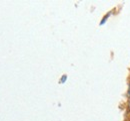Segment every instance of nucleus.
<instances>
[{
    "label": "nucleus",
    "instance_id": "nucleus-1",
    "mask_svg": "<svg viewBox=\"0 0 130 121\" xmlns=\"http://www.w3.org/2000/svg\"><path fill=\"white\" fill-rule=\"evenodd\" d=\"M65 79H66V76H63V78H62V80H61V82H64Z\"/></svg>",
    "mask_w": 130,
    "mask_h": 121
},
{
    "label": "nucleus",
    "instance_id": "nucleus-2",
    "mask_svg": "<svg viewBox=\"0 0 130 121\" xmlns=\"http://www.w3.org/2000/svg\"><path fill=\"white\" fill-rule=\"evenodd\" d=\"M128 97H130V84H129V88H128V93H127Z\"/></svg>",
    "mask_w": 130,
    "mask_h": 121
},
{
    "label": "nucleus",
    "instance_id": "nucleus-3",
    "mask_svg": "<svg viewBox=\"0 0 130 121\" xmlns=\"http://www.w3.org/2000/svg\"><path fill=\"white\" fill-rule=\"evenodd\" d=\"M128 108H129V110H130V101H129V103H128Z\"/></svg>",
    "mask_w": 130,
    "mask_h": 121
}]
</instances>
